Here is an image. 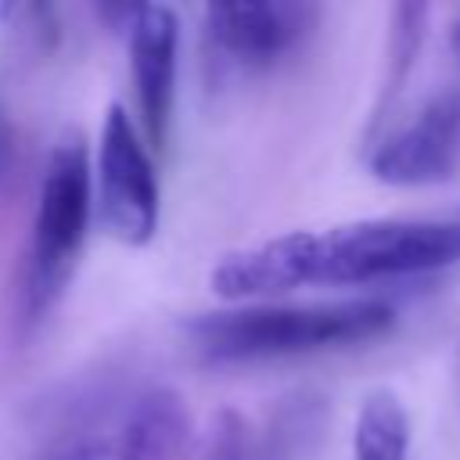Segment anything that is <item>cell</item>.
I'll return each instance as SVG.
<instances>
[{
    "label": "cell",
    "mask_w": 460,
    "mask_h": 460,
    "mask_svg": "<svg viewBox=\"0 0 460 460\" xmlns=\"http://www.w3.org/2000/svg\"><path fill=\"white\" fill-rule=\"evenodd\" d=\"M395 323V309L381 298H349L320 305H244L201 313L190 320V338L208 363H248L298 356L367 341Z\"/></svg>",
    "instance_id": "cell-1"
},
{
    "label": "cell",
    "mask_w": 460,
    "mask_h": 460,
    "mask_svg": "<svg viewBox=\"0 0 460 460\" xmlns=\"http://www.w3.org/2000/svg\"><path fill=\"white\" fill-rule=\"evenodd\" d=\"M460 262V223L438 219H356L320 230L309 284H370L431 273Z\"/></svg>",
    "instance_id": "cell-2"
},
{
    "label": "cell",
    "mask_w": 460,
    "mask_h": 460,
    "mask_svg": "<svg viewBox=\"0 0 460 460\" xmlns=\"http://www.w3.org/2000/svg\"><path fill=\"white\" fill-rule=\"evenodd\" d=\"M93 212V172L86 140L79 129L65 133L43 165L36 212H32V244H29V277H25V305L29 320L43 316L50 302L61 295L75 255L83 248L86 226Z\"/></svg>",
    "instance_id": "cell-3"
},
{
    "label": "cell",
    "mask_w": 460,
    "mask_h": 460,
    "mask_svg": "<svg viewBox=\"0 0 460 460\" xmlns=\"http://www.w3.org/2000/svg\"><path fill=\"white\" fill-rule=\"evenodd\" d=\"M93 212L108 237L129 248L151 244L158 234V176L140 144L129 111L122 104H108L97 158H93Z\"/></svg>",
    "instance_id": "cell-4"
},
{
    "label": "cell",
    "mask_w": 460,
    "mask_h": 460,
    "mask_svg": "<svg viewBox=\"0 0 460 460\" xmlns=\"http://www.w3.org/2000/svg\"><path fill=\"white\" fill-rule=\"evenodd\" d=\"M370 176L388 187H435L460 176V86L438 90L392 129L370 151Z\"/></svg>",
    "instance_id": "cell-5"
},
{
    "label": "cell",
    "mask_w": 460,
    "mask_h": 460,
    "mask_svg": "<svg viewBox=\"0 0 460 460\" xmlns=\"http://www.w3.org/2000/svg\"><path fill=\"white\" fill-rule=\"evenodd\" d=\"M194 446V417L176 388H151L129 410L90 438L65 446L54 460H187Z\"/></svg>",
    "instance_id": "cell-6"
},
{
    "label": "cell",
    "mask_w": 460,
    "mask_h": 460,
    "mask_svg": "<svg viewBox=\"0 0 460 460\" xmlns=\"http://www.w3.org/2000/svg\"><path fill=\"white\" fill-rule=\"evenodd\" d=\"M320 7L313 4H280V0H241V4H208L205 7V40L208 47L252 72L270 68L291 54L316 25Z\"/></svg>",
    "instance_id": "cell-7"
},
{
    "label": "cell",
    "mask_w": 460,
    "mask_h": 460,
    "mask_svg": "<svg viewBox=\"0 0 460 460\" xmlns=\"http://www.w3.org/2000/svg\"><path fill=\"white\" fill-rule=\"evenodd\" d=\"M176 50H180V18L165 4L137 7L129 22V65L137 86L140 126L147 147L162 151L172 126L176 101Z\"/></svg>",
    "instance_id": "cell-8"
},
{
    "label": "cell",
    "mask_w": 460,
    "mask_h": 460,
    "mask_svg": "<svg viewBox=\"0 0 460 460\" xmlns=\"http://www.w3.org/2000/svg\"><path fill=\"white\" fill-rule=\"evenodd\" d=\"M316 230H288L280 237L237 248L208 270V288L223 302H248L309 284Z\"/></svg>",
    "instance_id": "cell-9"
},
{
    "label": "cell",
    "mask_w": 460,
    "mask_h": 460,
    "mask_svg": "<svg viewBox=\"0 0 460 460\" xmlns=\"http://www.w3.org/2000/svg\"><path fill=\"white\" fill-rule=\"evenodd\" d=\"M428 4H395L392 18H388V47H385V75L377 86V101L370 111V133L388 119L395 97L402 93V86L413 75V65L420 58L424 47V32H428Z\"/></svg>",
    "instance_id": "cell-10"
},
{
    "label": "cell",
    "mask_w": 460,
    "mask_h": 460,
    "mask_svg": "<svg viewBox=\"0 0 460 460\" xmlns=\"http://www.w3.org/2000/svg\"><path fill=\"white\" fill-rule=\"evenodd\" d=\"M410 413L395 392L377 388L363 399L352 428V460H406Z\"/></svg>",
    "instance_id": "cell-11"
},
{
    "label": "cell",
    "mask_w": 460,
    "mask_h": 460,
    "mask_svg": "<svg viewBox=\"0 0 460 460\" xmlns=\"http://www.w3.org/2000/svg\"><path fill=\"white\" fill-rule=\"evenodd\" d=\"M205 460H248V428L237 410H223L212 420Z\"/></svg>",
    "instance_id": "cell-12"
},
{
    "label": "cell",
    "mask_w": 460,
    "mask_h": 460,
    "mask_svg": "<svg viewBox=\"0 0 460 460\" xmlns=\"http://www.w3.org/2000/svg\"><path fill=\"white\" fill-rule=\"evenodd\" d=\"M11 162H14V129H11V122L0 108V176H7Z\"/></svg>",
    "instance_id": "cell-13"
},
{
    "label": "cell",
    "mask_w": 460,
    "mask_h": 460,
    "mask_svg": "<svg viewBox=\"0 0 460 460\" xmlns=\"http://www.w3.org/2000/svg\"><path fill=\"white\" fill-rule=\"evenodd\" d=\"M449 43H453V50L460 54V18L453 22V32H449Z\"/></svg>",
    "instance_id": "cell-14"
},
{
    "label": "cell",
    "mask_w": 460,
    "mask_h": 460,
    "mask_svg": "<svg viewBox=\"0 0 460 460\" xmlns=\"http://www.w3.org/2000/svg\"><path fill=\"white\" fill-rule=\"evenodd\" d=\"M456 223H460V219H456Z\"/></svg>",
    "instance_id": "cell-15"
}]
</instances>
